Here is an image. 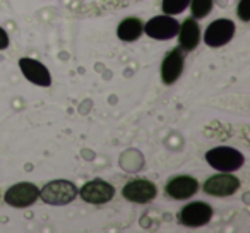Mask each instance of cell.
<instances>
[{"label":"cell","mask_w":250,"mask_h":233,"mask_svg":"<svg viewBox=\"0 0 250 233\" xmlns=\"http://www.w3.org/2000/svg\"><path fill=\"white\" fill-rule=\"evenodd\" d=\"M206 161L209 163V167H212L218 171H235L238 168L243 167L245 163V156L242 151L235 149L229 146H218L212 148L206 153Z\"/></svg>","instance_id":"cell-1"},{"label":"cell","mask_w":250,"mask_h":233,"mask_svg":"<svg viewBox=\"0 0 250 233\" xmlns=\"http://www.w3.org/2000/svg\"><path fill=\"white\" fill-rule=\"evenodd\" d=\"M77 197V187L69 180H52L40 189V199L50 206H65Z\"/></svg>","instance_id":"cell-2"},{"label":"cell","mask_w":250,"mask_h":233,"mask_svg":"<svg viewBox=\"0 0 250 233\" xmlns=\"http://www.w3.org/2000/svg\"><path fill=\"white\" fill-rule=\"evenodd\" d=\"M211 218H212V208L204 201L188 202L177 214L178 225L187 226V228H201V226L208 225L211 221Z\"/></svg>","instance_id":"cell-3"},{"label":"cell","mask_w":250,"mask_h":233,"mask_svg":"<svg viewBox=\"0 0 250 233\" xmlns=\"http://www.w3.org/2000/svg\"><path fill=\"white\" fill-rule=\"evenodd\" d=\"M77 195L87 204H106L115 197V187L103 178H93L77 189Z\"/></svg>","instance_id":"cell-4"},{"label":"cell","mask_w":250,"mask_h":233,"mask_svg":"<svg viewBox=\"0 0 250 233\" xmlns=\"http://www.w3.org/2000/svg\"><path fill=\"white\" fill-rule=\"evenodd\" d=\"M40 199V189L31 182H19L7 189L4 201L12 208H29Z\"/></svg>","instance_id":"cell-5"},{"label":"cell","mask_w":250,"mask_h":233,"mask_svg":"<svg viewBox=\"0 0 250 233\" xmlns=\"http://www.w3.org/2000/svg\"><path fill=\"white\" fill-rule=\"evenodd\" d=\"M240 184L242 182L229 171H219V173L209 177L204 182L202 189H204L206 194L212 195V197H229L238 191Z\"/></svg>","instance_id":"cell-6"},{"label":"cell","mask_w":250,"mask_h":233,"mask_svg":"<svg viewBox=\"0 0 250 233\" xmlns=\"http://www.w3.org/2000/svg\"><path fill=\"white\" fill-rule=\"evenodd\" d=\"M158 195V187L147 178H136L125 184L122 189V197L134 204H147Z\"/></svg>","instance_id":"cell-7"},{"label":"cell","mask_w":250,"mask_h":233,"mask_svg":"<svg viewBox=\"0 0 250 233\" xmlns=\"http://www.w3.org/2000/svg\"><path fill=\"white\" fill-rule=\"evenodd\" d=\"M235 36V22L231 19H216L206 28L204 43L211 48L228 45Z\"/></svg>","instance_id":"cell-8"},{"label":"cell","mask_w":250,"mask_h":233,"mask_svg":"<svg viewBox=\"0 0 250 233\" xmlns=\"http://www.w3.org/2000/svg\"><path fill=\"white\" fill-rule=\"evenodd\" d=\"M178 26L180 24H178L177 19H173V16L161 14V16H154L153 19H149L144 24V33L149 38L165 42V40H171L177 36Z\"/></svg>","instance_id":"cell-9"},{"label":"cell","mask_w":250,"mask_h":233,"mask_svg":"<svg viewBox=\"0 0 250 233\" xmlns=\"http://www.w3.org/2000/svg\"><path fill=\"white\" fill-rule=\"evenodd\" d=\"M185 67V53L180 46L170 50L167 55L163 57V62H161V81L163 84L170 86L175 84L180 79L182 72H184Z\"/></svg>","instance_id":"cell-10"},{"label":"cell","mask_w":250,"mask_h":233,"mask_svg":"<svg viewBox=\"0 0 250 233\" xmlns=\"http://www.w3.org/2000/svg\"><path fill=\"white\" fill-rule=\"evenodd\" d=\"M199 191V182L197 178L190 177V175H177L171 177L165 185V194L168 197L175 199V201H184L192 195H195Z\"/></svg>","instance_id":"cell-11"},{"label":"cell","mask_w":250,"mask_h":233,"mask_svg":"<svg viewBox=\"0 0 250 233\" xmlns=\"http://www.w3.org/2000/svg\"><path fill=\"white\" fill-rule=\"evenodd\" d=\"M19 69H21L22 76H24L29 83L36 84V86L48 87L50 84H52V76H50L48 67L43 65L40 60L22 57V59L19 60Z\"/></svg>","instance_id":"cell-12"},{"label":"cell","mask_w":250,"mask_h":233,"mask_svg":"<svg viewBox=\"0 0 250 233\" xmlns=\"http://www.w3.org/2000/svg\"><path fill=\"white\" fill-rule=\"evenodd\" d=\"M177 38L178 45L184 52H194L199 46V42H201V26H199L197 19H185L182 26H178Z\"/></svg>","instance_id":"cell-13"},{"label":"cell","mask_w":250,"mask_h":233,"mask_svg":"<svg viewBox=\"0 0 250 233\" xmlns=\"http://www.w3.org/2000/svg\"><path fill=\"white\" fill-rule=\"evenodd\" d=\"M143 35H144V24L141 22L139 18H125L117 28L118 40L125 43L136 42Z\"/></svg>","instance_id":"cell-14"},{"label":"cell","mask_w":250,"mask_h":233,"mask_svg":"<svg viewBox=\"0 0 250 233\" xmlns=\"http://www.w3.org/2000/svg\"><path fill=\"white\" fill-rule=\"evenodd\" d=\"M212 5H214V0H190L188 2L194 19H204L206 16H209V12L212 11Z\"/></svg>","instance_id":"cell-15"},{"label":"cell","mask_w":250,"mask_h":233,"mask_svg":"<svg viewBox=\"0 0 250 233\" xmlns=\"http://www.w3.org/2000/svg\"><path fill=\"white\" fill-rule=\"evenodd\" d=\"M190 0H161V7H163V14L168 16H177L184 12L188 7Z\"/></svg>","instance_id":"cell-16"},{"label":"cell","mask_w":250,"mask_h":233,"mask_svg":"<svg viewBox=\"0 0 250 233\" xmlns=\"http://www.w3.org/2000/svg\"><path fill=\"white\" fill-rule=\"evenodd\" d=\"M236 16L243 22L250 21V0H240L238 5H236Z\"/></svg>","instance_id":"cell-17"},{"label":"cell","mask_w":250,"mask_h":233,"mask_svg":"<svg viewBox=\"0 0 250 233\" xmlns=\"http://www.w3.org/2000/svg\"><path fill=\"white\" fill-rule=\"evenodd\" d=\"M9 43H11V40H9L7 31H5V29L0 26V50L9 48Z\"/></svg>","instance_id":"cell-18"}]
</instances>
